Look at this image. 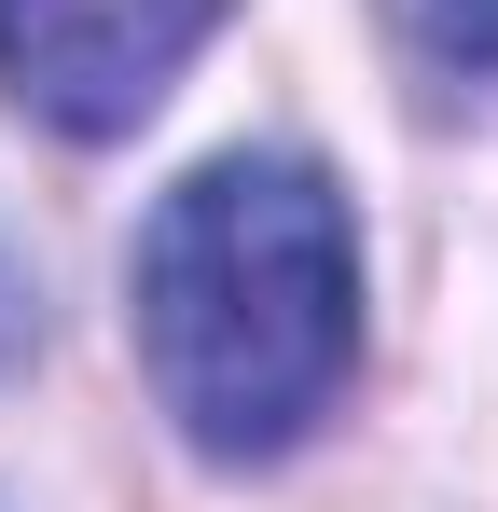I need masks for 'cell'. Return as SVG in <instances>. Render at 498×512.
<instances>
[{
	"mask_svg": "<svg viewBox=\"0 0 498 512\" xmlns=\"http://www.w3.org/2000/svg\"><path fill=\"white\" fill-rule=\"evenodd\" d=\"M139 360L194 457H291L360 360V236L305 153H222L139 222Z\"/></svg>",
	"mask_w": 498,
	"mask_h": 512,
	"instance_id": "obj_1",
	"label": "cell"
},
{
	"mask_svg": "<svg viewBox=\"0 0 498 512\" xmlns=\"http://www.w3.org/2000/svg\"><path fill=\"white\" fill-rule=\"evenodd\" d=\"M236 0H0V97L56 139H125Z\"/></svg>",
	"mask_w": 498,
	"mask_h": 512,
	"instance_id": "obj_2",
	"label": "cell"
},
{
	"mask_svg": "<svg viewBox=\"0 0 498 512\" xmlns=\"http://www.w3.org/2000/svg\"><path fill=\"white\" fill-rule=\"evenodd\" d=\"M388 28H402V56L429 70V84H485L498 97V0H388Z\"/></svg>",
	"mask_w": 498,
	"mask_h": 512,
	"instance_id": "obj_3",
	"label": "cell"
},
{
	"mask_svg": "<svg viewBox=\"0 0 498 512\" xmlns=\"http://www.w3.org/2000/svg\"><path fill=\"white\" fill-rule=\"evenodd\" d=\"M28 346H42V277H28V263L0 250V374H14Z\"/></svg>",
	"mask_w": 498,
	"mask_h": 512,
	"instance_id": "obj_4",
	"label": "cell"
}]
</instances>
